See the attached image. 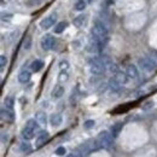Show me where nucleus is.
<instances>
[{
    "label": "nucleus",
    "mask_w": 157,
    "mask_h": 157,
    "mask_svg": "<svg viewBox=\"0 0 157 157\" xmlns=\"http://www.w3.org/2000/svg\"><path fill=\"white\" fill-rule=\"evenodd\" d=\"M138 64H139V67L141 68V70H144V71H146V73H151V71H154L157 68L156 62L151 58V57H143V58H139Z\"/></svg>",
    "instance_id": "nucleus-4"
},
{
    "label": "nucleus",
    "mask_w": 157,
    "mask_h": 157,
    "mask_svg": "<svg viewBox=\"0 0 157 157\" xmlns=\"http://www.w3.org/2000/svg\"><path fill=\"white\" fill-rule=\"evenodd\" d=\"M97 141H98L99 146L103 149H111L114 146V137L111 133L103 131L101 133H99L97 137Z\"/></svg>",
    "instance_id": "nucleus-3"
},
{
    "label": "nucleus",
    "mask_w": 157,
    "mask_h": 157,
    "mask_svg": "<svg viewBox=\"0 0 157 157\" xmlns=\"http://www.w3.org/2000/svg\"><path fill=\"white\" fill-rule=\"evenodd\" d=\"M74 157H83V156H82V155L78 151V152H75V154H74Z\"/></svg>",
    "instance_id": "nucleus-33"
},
{
    "label": "nucleus",
    "mask_w": 157,
    "mask_h": 157,
    "mask_svg": "<svg viewBox=\"0 0 157 157\" xmlns=\"http://www.w3.org/2000/svg\"><path fill=\"white\" fill-rule=\"evenodd\" d=\"M30 46H32V38H30V36H27V39H25V41H24L23 47H24V50H29Z\"/></svg>",
    "instance_id": "nucleus-27"
},
{
    "label": "nucleus",
    "mask_w": 157,
    "mask_h": 157,
    "mask_svg": "<svg viewBox=\"0 0 157 157\" xmlns=\"http://www.w3.org/2000/svg\"><path fill=\"white\" fill-rule=\"evenodd\" d=\"M65 152H67V150H65L64 146H59L58 149L56 150V155H57V156H64Z\"/></svg>",
    "instance_id": "nucleus-28"
},
{
    "label": "nucleus",
    "mask_w": 157,
    "mask_h": 157,
    "mask_svg": "<svg viewBox=\"0 0 157 157\" xmlns=\"http://www.w3.org/2000/svg\"><path fill=\"white\" fill-rule=\"evenodd\" d=\"M67 157H74V155H68Z\"/></svg>",
    "instance_id": "nucleus-34"
},
{
    "label": "nucleus",
    "mask_w": 157,
    "mask_h": 157,
    "mask_svg": "<svg viewBox=\"0 0 157 157\" xmlns=\"http://www.w3.org/2000/svg\"><path fill=\"white\" fill-rule=\"evenodd\" d=\"M114 78H116V80H117L121 85H126V83L128 82V78H128V75H127L126 73H121V71L116 73Z\"/></svg>",
    "instance_id": "nucleus-15"
},
{
    "label": "nucleus",
    "mask_w": 157,
    "mask_h": 157,
    "mask_svg": "<svg viewBox=\"0 0 157 157\" xmlns=\"http://www.w3.org/2000/svg\"><path fill=\"white\" fill-rule=\"evenodd\" d=\"M85 7H86V2H85L83 0H78V1H76V4H75V10L82 11V10H85Z\"/></svg>",
    "instance_id": "nucleus-24"
},
{
    "label": "nucleus",
    "mask_w": 157,
    "mask_h": 157,
    "mask_svg": "<svg viewBox=\"0 0 157 157\" xmlns=\"http://www.w3.org/2000/svg\"><path fill=\"white\" fill-rule=\"evenodd\" d=\"M35 118L40 124H46V122H47V116L44 111H38L36 115H35Z\"/></svg>",
    "instance_id": "nucleus-19"
},
{
    "label": "nucleus",
    "mask_w": 157,
    "mask_h": 157,
    "mask_svg": "<svg viewBox=\"0 0 157 157\" xmlns=\"http://www.w3.org/2000/svg\"><path fill=\"white\" fill-rule=\"evenodd\" d=\"M57 22V15L56 13H51L50 16L45 17L44 20L40 22V27L42 29H50L51 27H53Z\"/></svg>",
    "instance_id": "nucleus-6"
},
{
    "label": "nucleus",
    "mask_w": 157,
    "mask_h": 157,
    "mask_svg": "<svg viewBox=\"0 0 157 157\" xmlns=\"http://www.w3.org/2000/svg\"><path fill=\"white\" fill-rule=\"evenodd\" d=\"M4 105L5 108H9V109H13V99L12 98H6L4 100Z\"/></svg>",
    "instance_id": "nucleus-25"
},
{
    "label": "nucleus",
    "mask_w": 157,
    "mask_h": 157,
    "mask_svg": "<svg viewBox=\"0 0 157 157\" xmlns=\"http://www.w3.org/2000/svg\"><path fill=\"white\" fill-rule=\"evenodd\" d=\"M105 2H106L108 5H113V4H114V0H105Z\"/></svg>",
    "instance_id": "nucleus-32"
},
{
    "label": "nucleus",
    "mask_w": 157,
    "mask_h": 157,
    "mask_svg": "<svg viewBox=\"0 0 157 157\" xmlns=\"http://www.w3.org/2000/svg\"><path fill=\"white\" fill-rule=\"evenodd\" d=\"M68 78H69L68 71H67V70H60V73H59V75H58L59 82H65V81H68Z\"/></svg>",
    "instance_id": "nucleus-23"
},
{
    "label": "nucleus",
    "mask_w": 157,
    "mask_h": 157,
    "mask_svg": "<svg viewBox=\"0 0 157 157\" xmlns=\"http://www.w3.org/2000/svg\"><path fill=\"white\" fill-rule=\"evenodd\" d=\"M32 78V74L28 71V70H22L20 74H18V81L21 83H27Z\"/></svg>",
    "instance_id": "nucleus-13"
},
{
    "label": "nucleus",
    "mask_w": 157,
    "mask_h": 157,
    "mask_svg": "<svg viewBox=\"0 0 157 157\" xmlns=\"http://www.w3.org/2000/svg\"><path fill=\"white\" fill-rule=\"evenodd\" d=\"M5 2V0H1V4H4Z\"/></svg>",
    "instance_id": "nucleus-35"
},
{
    "label": "nucleus",
    "mask_w": 157,
    "mask_h": 157,
    "mask_svg": "<svg viewBox=\"0 0 157 157\" xmlns=\"http://www.w3.org/2000/svg\"><path fill=\"white\" fill-rule=\"evenodd\" d=\"M22 137H23L24 140H30V139H33V138L35 137V131L32 129L30 127L25 126L23 128V131H22Z\"/></svg>",
    "instance_id": "nucleus-9"
},
{
    "label": "nucleus",
    "mask_w": 157,
    "mask_h": 157,
    "mask_svg": "<svg viewBox=\"0 0 157 157\" xmlns=\"http://www.w3.org/2000/svg\"><path fill=\"white\" fill-rule=\"evenodd\" d=\"M55 44H56V39H55L51 34H46V35H44L42 39H41V47H42V50H45V51H48V50L53 48Z\"/></svg>",
    "instance_id": "nucleus-5"
},
{
    "label": "nucleus",
    "mask_w": 157,
    "mask_h": 157,
    "mask_svg": "<svg viewBox=\"0 0 157 157\" xmlns=\"http://www.w3.org/2000/svg\"><path fill=\"white\" fill-rule=\"evenodd\" d=\"M106 67L100 57H93L90 59V70L93 75H101L105 71Z\"/></svg>",
    "instance_id": "nucleus-2"
},
{
    "label": "nucleus",
    "mask_w": 157,
    "mask_h": 157,
    "mask_svg": "<svg viewBox=\"0 0 157 157\" xmlns=\"http://www.w3.org/2000/svg\"><path fill=\"white\" fill-rule=\"evenodd\" d=\"M48 139H50V134L47 132H41L36 138V140H35V147L39 149L41 146H44L48 141Z\"/></svg>",
    "instance_id": "nucleus-8"
},
{
    "label": "nucleus",
    "mask_w": 157,
    "mask_h": 157,
    "mask_svg": "<svg viewBox=\"0 0 157 157\" xmlns=\"http://www.w3.org/2000/svg\"><path fill=\"white\" fill-rule=\"evenodd\" d=\"M67 27H68V23H67V22H59V23L56 24V27H55V33H56V34L63 33V32L67 29Z\"/></svg>",
    "instance_id": "nucleus-20"
},
{
    "label": "nucleus",
    "mask_w": 157,
    "mask_h": 157,
    "mask_svg": "<svg viewBox=\"0 0 157 157\" xmlns=\"http://www.w3.org/2000/svg\"><path fill=\"white\" fill-rule=\"evenodd\" d=\"M109 87H110V90H111L113 92H118V91L121 90L122 85H121L115 78H110V81H109Z\"/></svg>",
    "instance_id": "nucleus-14"
},
{
    "label": "nucleus",
    "mask_w": 157,
    "mask_h": 157,
    "mask_svg": "<svg viewBox=\"0 0 157 157\" xmlns=\"http://www.w3.org/2000/svg\"><path fill=\"white\" fill-rule=\"evenodd\" d=\"M91 33H92V39L96 40L99 44L100 48L103 50V48L105 47L106 42H108V34H109L108 28H106V25L104 24V22H101V21H96L94 24H93V27H92Z\"/></svg>",
    "instance_id": "nucleus-1"
},
{
    "label": "nucleus",
    "mask_w": 157,
    "mask_h": 157,
    "mask_svg": "<svg viewBox=\"0 0 157 157\" xmlns=\"http://www.w3.org/2000/svg\"><path fill=\"white\" fill-rule=\"evenodd\" d=\"M86 21H87V16L86 15H78V17L74 20V24L78 27V28H81L86 24Z\"/></svg>",
    "instance_id": "nucleus-16"
},
{
    "label": "nucleus",
    "mask_w": 157,
    "mask_h": 157,
    "mask_svg": "<svg viewBox=\"0 0 157 157\" xmlns=\"http://www.w3.org/2000/svg\"><path fill=\"white\" fill-rule=\"evenodd\" d=\"M63 94H64V87H63V86H60V85H56V86L53 87L52 92H51L52 98H55V99L60 98Z\"/></svg>",
    "instance_id": "nucleus-11"
},
{
    "label": "nucleus",
    "mask_w": 157,
    "mask_h": 157,
    "mask_svg": "<svg viewBox=\"0 0 157 157\" xmlns=\"http://www.w3.org/2000/svg\"><path fill=\"white\" fill-rule=\"evenodd\" d=\"M25 126H28V127H30L32 129H34L35 132H38L40 128V123L36 121V120H34V118H30V120H28V122H27V124Z\"/></svg>",
    "instance_id": "nucleus-21"
},
{
    "label": "nucleus",
    "mask_w": 157,
    "mask_h": 157,
    "mask_svg": "<svg viewBox=\"0 0 157 157\" xmlns=\"http://www.w3.org/2000/svg\"><path fill=\"white\" fill-rule=\"evenodd\" d=\"M62 121H63V118H62V116H60L59 114H52L51 117H50V123H51V126H53V127L60 126V124H62Z\"/></svg>",
    "instance_id": "nucleus-12"
},
{
    "label": "nucleus",
    "mask_w": 157,
    "mask_h": 157,
    "mask_svg": "<svg viewBox=\"0 0 157 157\" xmlns=\"http://www.w3.org/2000/svg\"><path fill=\"white\" fill-rule=\"evenodd\" d=\"M126 74L128 75V78H132V80H134V78H137L139 76V73H138V69L136 65H133V64H131V65H128L127 67V69H126Z\"/></svg>",
    "instance_id": "nucleus-10"
},
{
    "label": "nucleus",
    "mask_w": 157,
    "mask_h": 157,
    "mask_svg": "<svg viewBox=\"0 0 157 157\" xmlns=\"http://www.w3.org/2000/svg\"><path fill=\"white\" fill-rule=\"evenodd\" d=\"M154 106V101L152 100H149V101H146L145 104H144V106H143V109H145V110H147V109H150V108H152Z\"/></svg>",
    "instance_id": "nucleus-31"
},
{
    "label": "nucleus",
    "mask_w": 157,
    "mask_h": 157,
    "mask_svg": "<svg viewBox=\"0 0 157 157\" xmlns=\"http://www.w3.org/2000/svg\"><path fill=\"white\" fill-rule=\"evenodd\" d=\"M122 128H123V123H115V124H113V127H111V129H110L113 137L117 138L118 134H120V132L122 131Z\"/></svg>",
    "instance_id": "nucleus-17"
},
{
    "label": "nucleus",
    "mask_w": 157,
    "mask_h": 157,
    "mask_svg": "<svg viewBox=\"0 0 157 157\" xmlns=\"http://www.w3.org/2000/svg\"><path fill=\"white\" fill-rule=\"evenodd\" d=\"M93 126H94V121H93V120H88V121H86L85 124H83V127H85L86 129H90V128H92Z\"/></svg>",
    "instance_id": "nucleus-29"
},
{
    "label": "nucleus",
    "mask_w": 157,
    "mask_h": 157,
    "mask_svg": "<svg viewBox=\"0 0 157 157\" xmlns=\"http://www.w3.org/2000/svg\"><path fill=\"white\" fill-rule=\"evenodd\" d=\"M59 68H60V70H68L69 69V62L68 60H62L59 63Z\"/></svg>",
    "instance_id": "nucleus-26"
},
{
    "label": "nucleus",
    "mask_w": 157,
    "mask_h": 157,
    "mask_svg": "<svg viewBox=\"0 0 157 157\" xmlns=\"http://www.w3.org/2000/svg\"><path fill=\"white\" fill-rule=\"evenodd\" d=\"M34 1H35V2H38V1H40V0H34Z\"/></svg>",
    "instance_id": "nucleus-36"
},
{
    "label": "nucleus",
    "mask_w": 157,
    "mask_h": 157,
    "mask_svg": "<svg viewBox=\"0 0 157 157\" xmlns=\"http://www.w3.org/2000/svg\"><path fill=\"white\" fill-rule=\"evenodd\" d=\"M30 68H32V70H33L34 73H38V71H40V70L44 68V62L40 60V59H36V60H34V62L32 63Z\"/></svg>",
    "instance_id": "nucleus-18"
},
{
    "label": "nucleus",
    "mask_w": 157,
    "mask_h": 157,
    "mask_svg": "<svg viewBox=\"0 0 157 157\" xmlns=\"http://www.w3.org/2000/svg\"><path fill=\"white\" fill-rule=\"evenodd\" d=\"M6 63H7L6 57H5L4 55H1V56H0V67H1V69H4V67L6 65Z\"/></svg>",
    "instance_id": "nucleus-30"
},
{
    "label": "nucleus",
    "mask_w": 157,
    "mask_h": 157,
    "mask_svg": "<svg viewBox=\"0 0 157 157\" xmlns=\"http://www.w3.org/2000/svg\"><path fill=\"white\" fill-rule=\"evenodd\" d=\"M21 151L24 152V154H28V152L32 151V146H30V144L28 143V140H27V141L24 140V141L21 144Z\"/></svg>",
    "instance_id": "nucleus-22"
},
{
    "label": "nucleus",
    "mask_w": 157,
    "mask_h": 157,
    "mask_svg": "<svg viewBox=\"0 0 157 157\" xmlns=\"http://www.w3.org/2000/svg\"><path fill=\"white\" fill-rule=\"evenodd\" d=\"M1 118L6 122H13L15 120V113L12 109L9 108H2L1 109Z\"/></svg>",
    "instance_id": "nucleus-7"
}]
</instances>
